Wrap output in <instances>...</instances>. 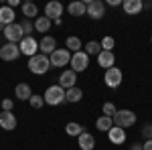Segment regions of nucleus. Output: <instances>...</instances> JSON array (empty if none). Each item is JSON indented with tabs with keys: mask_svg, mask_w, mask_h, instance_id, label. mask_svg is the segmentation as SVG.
I'll use <instances>...</instances> for the list:
<instances>
[{
	"mask_svg": "<svg viewBox=\"0 0 152 150\" xmlns=\"http://www.w3.org/2000/svg\"><path fill=\"white\" fill-rule=\"evenodd\" d=\"M102 112H104V116H107V118H114V116L118 114V108L112 102H105L104 108H102Z\"/></svg>",
	"mask_w": 152,
	"mask_h": 150,
	"instance_id": "30",
	"label": "nucleus"
},
{
	"mask_svg": "<svg viewBox=\"0 0 152 150\" xmlns=\"http://www.w3.org/2000/svg\"><path fill=\"white\" fill-rule=\"evenodd\" d=\"M49 59H51V67H65L71 63V53L67 49H57Z\"/></svg>",
	"mask_w": 152,
	"mask_h": 150,
	"instance_id": "8",
	"label": "nucleus"
},
{
	"mask_svg": "<svg viewBox=\"0 0 152 150\" xmlns=\"http://www.w3.org/2000/svg\"><path fill=\"white\" fill-rule=\"evenodd\" d=\"M0 110H2V102H0Z\"/></svg>",
	"mask_w": 152,
	"mask_h": 150,
	"instance_id": "40",
	"label": "nucleus"
},
{
	"mask_svg": "<svg viewBox=\"0 0 152 150\" xmlns=\"http://www.w3.org/2000/svg\"><path fill=\"white\" fill-rule=\"evenodd\" d=\"M14 18H16L14 8H10L8 4H6V6H0V24H2V26L14 24Z\"/></svg>",
	"mask_w": 152,
	"mask_h": 150,
	"instance_id": "16",
	"label": "nucleus"
},
{
	"mask_svg": "<svg viewBox=\"0 0 152 150\" xmlns=\"http://www.w3.org/2000/svg\"><path fill=\"white\" fill-rule=\"evenodd\" d=\"M130 150H144V148H142V144H136V142H134V144L130 146Z\"/></svg>",
	"mask_w": 152,
	"mask_h": 150,
	"instance_id": "36",
	"label": "nucleus"
},
{
	"mask_svg": "<svg viewBox=\"0 0 152 150\" xmlns=\"http://www.w3.org/2000/svg\"><path fill=\"white\" fill-rule=\"evenodd\" d=\"M61 14H63V4L61 2H49L45 6V16L49 20H57V18H61Z\"/></svg>",
	"mask_w": 152,
	"mask_h": 150,
	"instance_id": "13",
	"label": "nucleus"
},
{
	"mask_svg": "<svg viewBox=\"0 0 152 150\" xmlns=\"http://www.w3.org/2000/svg\"><path fill=\"white\" fill-rule=\"evenodd\" d=\"M39 49H41V53L43 55H47V57H51L55 51H57V39L51 35H45L43 39H41V43H39Z\"/></svg>",
	"mask_w": 152,
	"mask_h": 150,
	"instance_id": "11",
	"label": "nucleus"
},
{
	"mask_svg": "<svg viewBox=\"0 0 152 150\" xmlns=\"http://www.w3.org/2000/svg\"><path fill=\"white\" fill-rule=\"evenodd\" d=\"M28 69H31V73H35V75H45L51 69V59L47 55H43V53H37L35 57L28 59Z\"/></svg>",
	"mask_w": 152,
	"mask_h": 150,
	"instance_id": "1",
	"label": "nucleus"
},
{
	"mask_svg": "<svg viewBox=\"0 0 152 150\" xmlns=\"http://www.w3.org/2000/svg\"><path fill=\"white\" fill-rule=\"evenodd\" d=\"M87 65H89V55H87L85 51H79V53H73V55H71V69L75 71V73L85 71Z\"/></svg>",
	"mask_w": 152,
	"mask_h": 150,
	"instance_id": "6",
	"label": "nucleus"
},
{
	"mask_svg": "<svg viewBox=\"0 0 152 150\" xmlns=\"http://www.w3.org/2000/svg\"><path fill=\"white\" fill-rule=\"evenodd\" d=\"M18 55H20V49L14 43H6V45L0 47V59L2 61H14V59H18Z\"/></svg>",
	"mask_w": 152,
	"mask_h": 150,
	"instance_id": "10",
	"label": "nucleus"
},
{
	"mask_svg": "<svg viewBox=\"0 0 152 150\" xmlns=\"http://www.w3.org/2000/svg\"><path fill=\"white\" fill-rule=\"evenodd\" d=\"M43 97H45V104L49 105H61L65 102V89L61 85H51V87H47V91L43 93Z\"/></svg>",
	"mask_w": 152,
	"mask_h": 150,
	"instance_id": "2",
	"label": "nucleus"
},
{
	"mask_svg": "<svg viewBox=\"0 0 152 150\" xmlns=\"http://www.w3.org/2000/svg\"><path fill=\"white\" fill-rule=\"evenodd\" d=\"M12 108H14L12 100H2V112H12Z\"/></svg>",
	"mask_w": 152,
	"mask_h": 150,
	"instance_id": "34",
	"label": "nucleus"
},
{
	"mask_svg": "<svg viewBox=\"0 0 152 150\" xmlns=\"http://www.w3.org/2000/svg\"><path fill=\"white\" fill-rule=\"evenodd\" d=\"M65 47H67V51H73V53H79L81 51V39L79 37H67V41H65Z\"/></svg>",
	"mask_w": 152,
	"mask_h": 150,
	"instance_id": "24",
	"label": "nucleus"
},
{
	"mask_svg": "<svg viewBox=\"0 0 152 150\" xmlns=\"http://www.w3.org/2000/svg\"><path fill=\"white\" fill-rule=\"evenodd\" d=\"M114 120V126L118 128H132L136 124V114L132 112V110H118V114L112 118Z\"/></svg>",
	"mask_w": 152,
	"mask_h": 150,
	"instance_id": "3",
	"label": "nucleus"
},
{
	"mask_svg": "<svg viewBox=\"0 0 152 150\" xmlns=\"http://www.w3.org/2000/svg\"><path fill=\"white\" fill-rule=\"evenodd\" d=\"M114 63H116V55H114L112 51H102V53L97 55V65L104 67L105 71L110 69V67H114Z\"/></svg>",
	"mask_w": 152,
	"mask_h": 150,
	"instance_id": "14",
	"label": "nucleus"
},
{
	"mask_svg": "<svg viewBox=\"0 0 152 150\" xmlns=\"http://www.w3.org/2000/svg\"><path fill=\"white\" fill-rule=\"evenodd\" d=\"M67 12H69L71 16H83L87 12V4L81 2V0H75V2H71L69 6H67Z\"/></svg>",
	"mask_w": 152,
	"mask_h": 150,
	"instance_id": "20",
	"label": "nucleus"
},
{
	"mask_svg": "<svg viewBox=\"0 0 152 150\" xmlns=\"http://www.w3.org/2000/svg\"><path fill=\"white\" fill-rule=\"evenodd\" d=\"M142 148L144 150H152V140H146V142L142 144Z\"/></svg>",
	"mask_w": 152,
	"mask_h": 150,
	"instance_id": "35",
	"label": "nucleus"
},
{
	"mask_svg": "<svg viewBox=\"0 0 152 150\" xmlns=\"http://www.w3.org/2000/svg\"><path fill=\"white\" fill-rule=\"evenodd\" d=\"M81 97H83V91L77 87V85L65 91V102H69V104H77V102H81Z\"/></svg>",
	"mask_w": 152,
	"mask_h": 150,
	"instance_id": "22",
	"label": "nucleus"
},
{
	"mask_svg": "<svg viewBox=\"0 0 152 150\" xmlns=\"http://www.w3.org/2000/svg\"><path fill=\"white\" fill-rule=\"evenodd\" d=\"M4 37H6V43H14V45H18V43L24 39V33H23V29H20V24L14 23V24L4 26Z\"/></svg>",
	"mask_w": 152,
	"mask_h": 150,
	"instance_id": "5",
	"label": "nucleus"
},
{
	"mask_svg": "<svg viewBox=\"0 0 152 150\" xmlns=\"http://www.w3.org/2000/svg\"><path fill=\"white\" fill-rule=\"evenodd\" d=\"M49 29H51V20H49L47 16H37L35 31H39V33H47Z\"/></svg>",
	"mask_w": 152,
	"mask_h": 150,
	"instance_id": "26",
	"label": "nucleus"
},
{
	"mask_svg": "<svg viewBox=\"0 0 152 150\" xmlns=\"http://www.w3.org/2000/svg\"><path fill=\"white\" fill-rule=\"evenodd\" d=\"M14 95H16L20 102H28V100L33 97V89H31V85H26V83H18V85L14 87Z\"/></svg>",
	"mask_w": 152,
	"mask_h": 150,
	"instance_id": "19",
	"label": "nucleus"
},
{
	"mask_svg": "<svg viewBox=\"0 0 152 150\" xmlns=\"http://www.w3.org/2000/svg\"><path fill=\"white\" fill-rule=\"evenodd\" d=\"M28 104H31V108H35V110H41V108L45 105V97H43V95H35V93H33V97L28 100Z\"/></svg>",
	"mask_w": 152,
	"mask_h": 150,
	"instance_id": "31",
	"label": "nucleus"
},
{
	"mask_svg": "<svg viewBox=\"0 0 152 150\" xmlns=\"http://www.w3.org/2000/svg\"><path fill=\"white\" fill-rule=\"evenodd\" d=\"M18 4H20L18 0H8V6H10V8H14V6H18Z\"/></svg>",
	"mask_w": 152,
	"mask_h": 150,
	"instance_id": "37",
	"label": "nucleus"
},
{
	"mask_svg": "<svg viewBox=\"0 0 152 150\" xmlns=\"http://www.w3.org/2000/svg\"><path fill=\"white\" fill-rule=\"evenodd\" d=\"M65 132H67V136H81L83 132H85V128L81 126V124H77V122H69L67 126H65Z\"/></svg>",
	"mask_w": 152,
	"mask_h": 150,
	"instance_id": "25",
	"label": "nucleus"
},
{
	"mask_svg": "<svg viewBox=\"0 0 152 150\" xmlns=\"http://www.w3.org/2000/svg\"><path fill=\"white\" fill-rule=\"evenodd\" d=\"M142 136L146 140H152V124H146V126L142 128Z\"/></svg>",
	"mask_w": 152,
	"mask_h": 150,
	"instance_id": "33",
	"label": "nucleus"
},
{
	"mask_svg": "<svg viewBox=\"0 0 152 150\" xmlns=\"http://www.w3.org/2000/svg\"><path fill=\"white\" fill-rule=\"evenodd\" d=\"M18 24H20V29H23L24 37H33V31H35V23H33V20L23 18V23H18Z\"/></svg>",
	"mask_w": 152,
	"mask_h": 150,
	"instance_id": "29",
	"label": "nucleus"
},
{
	"mask_svg": "<svg viewBox=\"0 0 152 150\" xmlns=\"http://www.w3.org/2000/svg\"><path fill=\"white\" fill-rule=\"evenodd\" d=\"M0 47H2V45H0Z\"/></svg>",
	"mask_w": 152,
	"mask_h": 150,
	"instance_id": "42",
	"label": "nucleus"
},
{
	"mask_svg": "<svg viewBox=\"0 0 152 150\" xmlns=\"http://www.w3.org/2000/svg\"><path fill=\"white\" fill-rule=\"evenodd\" d=\"M18 49H20L23 55H26V57L31 59V57H35V55H37V51H39V43H37L33 37H24L23 41L18 43Z\"/></svg>",
	"mask_w": 152,
	"mask_h": 150,
	"instance_id": "9",
	"label": "nucleus"
},
{
	"mask_svg": "<svg viewBox=\"0 0 152 150\" xmlns=\"http://www.w3.org/2000/svg\"><path fill=\"white\" fill-rule=\"evenodd\" d=\"M114 45H116L114 37H104V41H102V51H112Z\"/></svg>",
	"mask_w": 152,
	"mask_h": 150,
	"instance_id": "32",
	"label": "nucleus"
},
{
	"mask_svg": "<svg viewBox=\"0 0 152 150\" xmlns=\"http://www.w3.org/2000/svg\"><path fill=\"white\" fill-rule=\"evenodd\" d=\"M87 16L94 18V20H99L105 16V4L102 0H89L87 2Z\"/></svg>",
	"mask_w": 152,
	"mask_h": 150,
	"instance_id": "7",
	"label": "nucleus"
},
{
	"mask_svg": "<svg viewBox=\"0 0 152 150\" xmlns=\"http://www.w3.org/2000/svg\"><path fill=\"white\" fill-rule=\"evenodd\" d=\"M85 53H87V55H95V57H97V55L102 53V43H97V41H89V43H87V47H85Z\"/></svg>",
	"mask_w": 152,
	"mask_h": 150,
	"instance_id": "28",
	"label": "nucleus"
},
{
	"mask_svg": "<svg viewBox=\"0 0 152 150\" xmlns=\"http://www.w3.org/2000/svg\"><path fill=\"white\" fill-rule=\"evenodd\" d=\"M107 4H110V6H118V4H120V0H107Z\"/></svg>",
	"mask_w": 152,
	"mask_h": 150,
	"instance_id": "38",
	"label": "nucleus"
},
{
	"mask_svg": "<svg viewBox=\"0 0 152 150\" xmlns=\"http://www.w3.org/2000/svg\"><path fill=\"white\" fill-rule=\"evenodd\" d=\"M0 31H4V26H2V24H0Z\"/></svg>",
	"mask_w": 152,
	"mask_h": 150,
	"instance_id": "39",
	"label": "nucleus"
},
{
	"mask_svg": "<svg viewBox=\"0 0 152 150\" xmlns=\"http://www.w3.org/2000/svg\"><path fill=\"white\" fill-rule=\"evenodd\" d=\"M75 83H77V73L73 69H67L63 71L61 75H59V85L67 91V89H71V87H75Z\"/></svg>",
	"mask_w": 152,
	"mask_h": 150,
	"instance_id": "12",
	"label": "nucleus"
},
{
	"mask_svg": "<svg viewBox=\"0 0 152 150\" xmlns=\"http://www.w3.org/2000/svg\"><path fill=\"white\" fill-rule=\"evenodd\" d=\"M150 41H152V37H150Z\"/></svg>",
	"mask_w": 152,
	"mask_h": 150,
	"instance_id": "41",
	"label": "nucleus"
},
{
	"mask_svg": "<svg viewBox=\"0 0 152 150\" xmlns=\"http://www.w3.org/2000/svg\"><path fill=\"white\" fill-rule=\"evenodd\" d=\"M77 142H79V148L81 150H94L95 148V138L89 132H83L81 136L77 138Z\"/></svg>",
	"mask_w": 152,
	"mask_h": 150,
	"instance_id": "21",
	"label": "nucleus"
},
{
	"mask_svg": "<svg viewBox=\"0 0 152 150\" xmlns=\"http://www.w3.org/2000/svg\"><path fill=\"white\" fill-rule=\"evenodd\" d=\"M0 128L6 130V132H10V130L16 128V118H14L12 112H2L0 114Z\"/></svg>",
	"mask_w": 152,
	"mask_h": 150,
	"instance_id": "17",
	"label": "nucleus"
},
{
	"mask_svg": "<svg viewBox=\"0 0 152 150\" xmlns=\"http://www.w3.org/2000/svg\"><path fill=\"white\" fill-rule=\"evenodd\" d=\"M122 8H124L126 14H138V12L144 10V2L142 0H124Z\"/></svg>",
	"mask_w": 152,
	"mask_h": 150,
	"instance_id": "15",
	"label": "nucleus"
},
{
	"mask_svg": "<svg viewBox=\"0 0 152 150\" xmlns=\"http://www.w3.org/2000/svg\"><path fill=\"white\" fill-rule=\"evenodd\" d=\"M95 128H97L99 132H110V130L114 128V120L107 118V116H102V118L95 120Z\"/></svg>",
	"mask_w": 152,
	"mask_h": 150,
	"instance_id": "23",
	"label": "nucleus"
},
{
	"mask_svg": "<svg viewBox=\"0 0 152 150\" xmlns=\"http://www.w3.org/2000/svg\"><path fill=\"white\" fill-rule=\"evenodd\" d=\"M107 138H110V142L112 144H124L126 142V130L124 128H118V126H114L110 132H107Z\"/></svg>",
	"mask_w": 152,
	"mask_h": 150,
	"instance_id": "18",
	"label": "nucleus"
},
{
	"mask_svg": "<svg viewBox=\"0 0 152 150\" xmlns=\"http://www.w3.org/2000/svg\"><path fill=\"white\" fill-rule=\"evenodd\" d=\"M23 14H24V18L31 20V18H35L37 14H39V8H37L33 2H24L23 4Z\"/></svg>",
	"mask_w": 152,
	"mask_h": 150,
	"instance_id": "27",
	"label": "nucleus"
},
{
	"mask_svg": "<svg viewBox=\"0 0 152 150\" xmlns=\"http://www.w3.org/2000/svg\"><path fill=\"white\" fill-rule=\"evenodd\" d=\"M122 79H124V75H122V69L120 67H110V69L105 71L104 75V81L107 87H112V89H116V87H120V83H122Z\"/></svg>",
	"mask_w": 152,
	"mask_h": 150,
	"instance_id": "4",
	"label": "nucleus"
}]
</instances>
